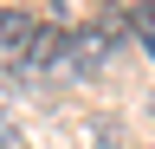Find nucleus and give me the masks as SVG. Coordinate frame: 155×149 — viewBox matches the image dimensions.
I'll return each mask as SVG.
<instances>
[{"label": "nucleus", "mask_w": 155, "mask_h": 149, "mask_svg": "<svg viewBox=\"0 0 155 149\" xmlns=\"http://www.w3.org/2000/svg\"><path fill=\"white\" fill-rule=\"evenodd\" d=\"M116 39H123V32H116V20H97V26H84V32L71 39V59H65V65L78 71V78H97V71L110 65Z\"/></svg>", "instance_id": "nucleus-1"}, {"label": "nucleus", "mask_w": 155, "mask_h": 149, "mask_svg": "<svg viewBox=\"0 0 155 149\" xmlns=\"http://www.w3.org/2000/svg\"><path fill=\"white\" fill-rule=\"evenodd\" d=\"M65 59H71V39L58 26H32V39L19 46V65H26V71H52V65H65Z\"/></svg>", "instance_id": "nucleus-2"}, {"label": "nucleus", "mask_w": 155, "mask_h": 149, "mask_svg": "<svg viewBox=\"0 0 155 149\" xmlns=\"http://www.w3.org/2000/svg\"><path fill=\"white\" fill-rule=\"evenodd\" d=\"M0 149H19V130L13 123H0Z\"/></svg>", "instance_id": "nucleus-3"}, {"label": "nucleus", "mask_w": 155, "mask_h": 149, "mask_svg": "<svg viewBox=\"0 0 155 149\" xmlns=\"http://www.w3.org/2000/svg\"><path fill=\"white\" fill-rule=\"evenodd\" d=\"M142 46H149V59H155V32H142Z\"/></svg>", "instance_id": "nucleus-4"}]
</instances>
